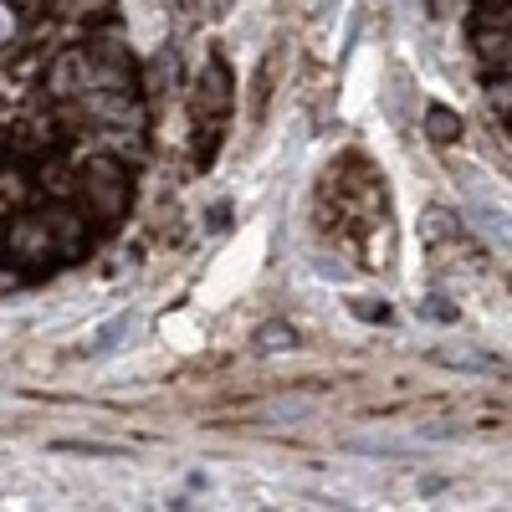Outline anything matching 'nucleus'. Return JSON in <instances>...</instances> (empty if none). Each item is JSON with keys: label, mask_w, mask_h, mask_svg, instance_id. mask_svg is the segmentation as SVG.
<instances>
[{"label": "nucleus", "mask_w": 512, "mask_h": 512, "mask_svg": "<svg viewBox=\"0 0 512 512\" xmlns=\"http://www.w3.org/2000/svg\"><path fill=\"white\" fill-rule=\"evenodd\" d=\"M226 113H231V67L216 57V62H210V67L200 72V88H195V128H200L195 164H200V169L221 154V139H226Z\"/></svg>", "instance_id": "f257e3e1"}, {"label": "nucleus", "mask_w": 512, "mask_h": 512, "mask_svg": "<svg viewBox=\"0 0 512 512\" xmlns=\"http://www.w3.org/2000/svg\"><path fill=\"white\" fill-rule=\"evenodd\" d=\"M77 195L88 200V210H93L103 226H118L123 210H128V175H123V164L113 154H98L88 169H82Z\"/></svg>", "instance_id": "f03ea898"}, {"label": "nucleus", "mask_w": 512, "mask_h": 512, "mask_svg": "<svg viewBox=\"0 0 512 512\" xmlns=\"http://www.w3.org/2000/svg\"><path fill=\"white\" fill-rule=\"evenodd\" d=\"M477 11L482 16L472 21V47L482 57L487 82H497V77H507V11H487V6H477Z\"/></svg>", "instance_id": "7ed1b4c3"}, {"label": "nucleus", "mask_w": 512, "mask_h": 512, "mask_svg": "<svg viewBox=\"0 0 512 512\" xmlns=\"http://www.w3.org/2000/svg\"><path fill=\"white\" fill-rule=\"evenodd\" d=\"M6 251L21 256V262H47V256H57L47 216H21V221H11V231H6Z\"/></svg>", "instance_id": "20e7f679"}, {"label": "nucleus", "mask_w": 512, "mask_h": 512, "mask_svg": "<svg viewBox=\"0 0 512 512\" xmlns=\"http://www.w3.org/2000/svg\"><path fill=\"white\" fill-rule=\"evenodd\" d=\"M349 456H374V461H410L415 451H420V436H384V431H374V436H344L338 441Z\"/></svg>", "instance_id": "39448f33"}, {"label": "nucleus", "mask_w": 512, "mask_h": 512, "mask_svg": "<svg viewBox=\"0 0 512 512\" xmlns=\"http://www.w3.org/2000/svg\"><path fill=\"white\" fill-rule=\"evenodd\" d=\"M318 415V395H277L256 405V420L262 425H297V420H313Z\"/></svg>", "instance_id": "423d86ee"}, {"label": "nucleus", "mask_w": 512, "mask_h": 512, "mask_svg": "<svg viewBox=\"0 0 512 512\" xmlns=\"http://www.w3.org/2000/svg\"><path fill=\"white\" fill-rule=\"evenodd\" d=\"M47 226H52V246H57V256H67V262H72V256H82V241H88V231H93L82 216H72V210H52Z\"/></svg>", "instance_id": "0eeeda50"}, {"label": "nucleus", "mask_w": 512, "mask_h": 512, "mask_svg": "<svg viewBox=\"0 0 512 512\" xmlns=\"http://www.w3.org/2000/svg\"><path fill=\"white\" fill-rule=\"evenodd\" d=\"M134 328H139L134 313H118L113 323H103V328L93 333V344L82 349V354H88V359H108V354H118V349L128 344V333H134Z\"/></svg>", "instance_id": "6e6552de"}, {"label": "nucleus", "mask_w": 512, "mask_h": 512, "mask_svg": "<svg viewBox=\"0 0 512 512\" xmlns=\"http://www.w3.org/2000/svg\"><path fill=\"white\" fill-rule=\"evenodd\" d=\"M297 344H303V333H297L292 323H282V318H272V323H262V328L251 333V349L256 354H287Z\"/></svg>", "instance_id": "1a4fd4ad"}, {"label": "nucleus", "mask_w": 512, "mask_h": 512, "mask_svg": "<svg viewBox=\"0 0 512 512\" xmlns=\"http://www.w3.org/2000/svg\"><path fill=\"white\" fill-rule=\"evenodd\" d=\"M425 139L431 144H456L461 139V113H451L446 103H431L425 108Z\"/></svg>", "instance_id": "9d476101"}, {"label": "nucleus", "mask_w": 512, "mask_h": 512, "mask_svg": "<svg viewBox=\"0 0 512 512\" xmlns=\"http://www.w3.org/2000/svg\"><path fill=\"white\" fill-rule=\"evenodd\" d=\"M52 451L57 456H103V461H123L128 456V446H118V441H77V436L52 441Z\"/></svg>", "instance_id": "9b49d317"}, {"label": "nucleus", "mask_w": 512, "mask_h": 512, "mask_svg": "<svg viewBox=\"0 0 512 512\" xmlns=\"http://www.w3.org/2000/svg\"><path fill=\"white\" fill-rule=\"evenodd\" d=\"M431 359L446 364V369H466V374H492V369H497V359H487V354H477V349H466V344H461V349H456V344H451V349H436Z\"/></svg>", "instance_id": "f8f14e48"}, {"label": "nucleus", "mask_w": 512, "mask_h": 512, "mask_svg": "<svg viewBox=\"0 0 512 512\" xmlns=\"http://www.w3.org/2000/svg\"><path fill=\"white\" fill-rule=\"evenodd\" d=\"M175 82H180V52L175 47H159L154 52V67H149V88L164 98V93H175Z\"/></svg>", "instance_id": "ddd939ff"}, {"label": "nucleus", "mask_w": 512, "mask_h": 512, "mask_svg": "<svg viewBox=\"0 0 512 512\" xmlns=\"http://www.w3.org/2000/svg\"><path fill=\"white\" fill-rule=\"evenodd\" d=\"M26 200H31V185L6 169V175H0V216H21Z\"/></svg>", "instance_id": "4468645a"}, {"label": "nucleus", "mask_w": 512, "mask_h": 512, "mask_svg": "<svg viewBox=\"0 0 512 512\" xmlns=\"http://www.w3.org/2000/svg\"><path fill=\"white\" fill-rule=\"evenodd\" d=\"M57 11H62V16H77V21H88V16H108L113 0H57Z\"/></svg>", "instance_id": "2eb2a0df"}, {"label": "nucleus", "mask_w": 512, "mask_h": 512, "mask_svg": "<svg viewBox=\"0 0 512 512\" xmlns=\"http://www.w3.org/2000/svg\"><path fill=\"white\" fill-rule=\"evenodd\" d=\"M205 231H210V236H226V231H231V205H226V200L205 210Z\"/></svg>", "instance_id": "dca6fc26"}, {"label": "nucleus", "mask_w": 512, "mask_h": 512, "mask_svg": "<svg viewBox=\"0 0 512 512\" xmlns=\"http://www.w3.org/2000/svg\"><path fill=\"white\" fill-rule=\"evenodd\" d=\"M420 313L431 318V323H456V308H451V303H441V292H436V297H425Z\"/></svg>", "instance_id": "f3484780"}, {"label": "nucleus", "mask_w": 512, "mask_h": 512, "mask_svg": "<svg viewBox=\"0 0 512 512\" xmlns=\"http://www.w3.org/2000/svg\"><path fill=\"white\" fill-rule=\"evenodd\" d=\"M415 436H420V441H456V436H461V425H420Z\"/></svg>", "instance_id": "a211bd4d"}, {"label": "nucleus", "mask_w": 512, "mask_h": 512, "mask_svg": "<svg viewBox=\"0 0 512 512\" xmlns=\"http://www.w3.org/2000/svg\"><path fill=\"white\" fill-rule=\"evenodd\" d=\"M354 313L369 318V323H384V318H390V308H384V303H354Z\"/></svg>", "instance_id": "6ab92c4d"}, {"label": "nucleus", "mask_w": 512, "mask_h": 512, "mask_svg": "<svg viewBox=\"0 0 512 512\" xmlns=\"http://www.w3.org/2000/svg\"><path fill=\"white\" fill-rule=\"evenodd\" d=\"M11 287H21V272H0V292H11Z\"/></svg>", "instance_id": "aec40b11"}, {"label": "nucleus", "mask_w": 512, "mask_h": 512, "mask_svg": "<svg viewBox=\"0 0 512 512\" xmlns=\"http://www.w3.org/2000/svg\"><path fill=\"white\" fill-rule=\"evenodd\" d=\"M205 6H210V16H226V11H231V0H205Z\"/></svg>", "instance_id": "412c9836"}, {"label": "nucleus", "mask_w": 512, "mask_h": 512, "mask_svg": "<svg viewBox=\"0 0 512 512\" xmlns=\"http://www.w3.org/2000/svg\"><path fill=\"white\" fill-rule=\"evenodd\" d=\"M477 6H487V11H502V6H507V0H477Z\"/></svg>", "instance_id": "4be33fe9"}, {"label": "nucleus", "mask_w": 512, "mask_h": 512, "mask_svg": "<svg viewBox=\"0 0 512 512\" xmlns=\"http://www.w3.org/2000/svg\"><path fill=\"white\" fill-rule=\"evenodd\" d=\"M328 6H333V0H318V11H323V16H328Z\"/></svg>", "instance_id": "5701e85b"}]
</instances>
